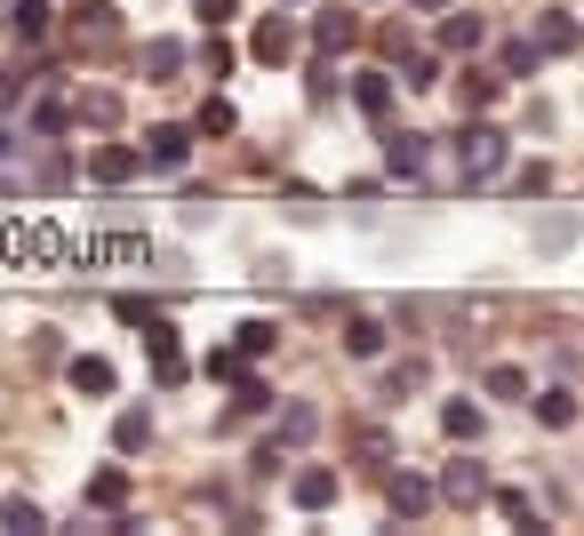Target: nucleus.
<instances>
[{
  "label": "nucleus",
  "mask_w": 584,
  "mask_h": 536,
  "mask_svg": "<svg viewBox=\"0 0 584 536\" xmlns=\"http://www.w3.org/2000/svg\"><path fill=\"white\" fill-rule=\"evenodd\" d=\"M504 128H489V120H472L465 137H457V185H497L504 177Z\"/></svg>",
  "instance_id": "nucleus-1"
},
{
  "label": "nucleus",
  "mask_w": 584,
  "mask_h": 536,
  "mask_svg": "<svg viewBox=\"0 0 584 536\" xmlns=\"http://www.w3.org/2000/svg\"><path fill=\"white\" fill-rule=\"evenodd\" d=\"M385 505H393V521H425V513L440 505V481H425V473H385Z\"/></svg>",
  "instance_id": "nucleus-2"
},
{
  "label": "nucleus",
  "mask_w": 584,
  "mask_h": 536,
  "mask_svg": "<svg viewBox=\"0 0 584 536\" xmlns=\"http://www.w3.org/2000/svg\"><path fill=\"white\" fill-rule=\"evenodd\" d=\"M64 377H73V392H88V400H113V392H121V368H113L105 353H81Z\"/></svg>",
  "instance_id": "nucleus-3"
},
{
  "label": "nucleus",
  "mask_w": 584,
  "mask_h": 536,
  "mask_svg": "<svg viewBox=\"0 0 584 536\" xmlns=\"http://www.w3.org/2000/svg\"><path fill=\"white\" fill-rule=\"evenodd\" d=\"M249 56H257V64H289V56H296V24H289V17H264V24L249 32Z\"/></svg>",
  "instance_id": "nucleus-4"
},
{
  "label": "nucleus",
  "mask_w": 584,
  "mask_h": 536,
  "mask_svg": "<svg viewBox=\"0 0 584 536\" xmlns=\"http://www.w3.org/2000/svg\"><path fill=\"white\" fill-rule=\"evenodd\" d=\"M185 160H192V128L168 120V128H153V137H145V169H185Z\"/></svg>",
  "instance_id": "nucleus-5"
},
{
  "label": "nucleus",
  "mask_w": 584,
  "mask_h": 536,
  "mask_svg": "<svg viewBox=\"0 0 584 536\" xmlns=\"http://www.w3.org/2000/svg\"><path fill=\"white\" fill-rule=\"evenodd\" d=\"M440 496H449V505H489V473H480L472 456H457L449 473H440Z\"/></svg>",
  "instance_id": "nucleus-6"
},
{
  "label": "nucleus",
  "mask_w": 584,
  "mask_h": 536,
  "mask_svg": "<svg viewBox=\"0 0 584 536\" xmlns=\"http://www.w3.org/2000/svg\"><path fill=\"white\" fill-rule=\"evenodd\" d=\"M385 145H393V153H385L393 177H425V169H432V137H417V128H393Z\"/></svg>",
  "instance_id": "nucleus-7"
},
{
  "label": "nucleus",
  "mask_w": 584,
  "mask_h": 536,
  "mask_svg": "<svg viewBox=\"0 0 584 536\" xmlns=\"http://www.w3.org/2000/svg\"><path fill=\"white\" fill-rule=\"evenodd\" d=\"M313 41H321V56H345V49L361 41V17H353V9H321V17H313Z\"/></svg>",
  "instance_id": "nucleus-8"
},
{
  "label": "nucleus",
  "mask_w": 584,
  "mask_h": 536,
  "mask_svg": "<svg viewBox=\"0 0 584 536\" xmlns=\"http://www.w3.org/2000/svg\"><path fill=\"white\" fill-rule=\"evenodd\" d=\"M480 41H489V24H480V17H465V9H440V49H449V56H472Z\"/></svg>",
  "instance_id": "nucleus-9"
},
{
  "label": "nucleus",
  "mask_w": 584,
  "mask_h": 536,
  "mask_svg": "<svg viewBox=\"0 0 584 536\" xmlns=\"http://www.w3.org/2000/svg\"><path fill=\"white\" fill-rule=\"evenodd\" d=\"M73 41H81V49H113V41H121V17L88 0V9H73Z\"/></svg>",
  "instance_id": "nucleus-10"
},
{
  "label": "nucleus",
  "mask_w": 584,
  "mask_h": 536,
  "mask_svg": "<svg viewBox=\"0 0 584 536\" xmlns=\"http://www.w3.org/2000/svg\"><path fill=\"white\" fill-rule=\"evenodd\" d=\"M440 432H449V441H480V432H489L480 400H440Z\"/></svg>",
  "instance_id": "nucleus-11"
},
{
  "label": "nucleus",
  "mask_w": 584,
  "mask_h": 536,
  "mask_svg": "<svg viewBox=\"0 0 584 536\" xmlns=\"http://www.w3.org/2000/svg\"><path fill=\"white\" fill-rule=\"evenodd\" d=\"M153 377L160 385L185 377V345H177V328H168V320H153Z\"/></svg>",
  "instance_id": "nucleus-12"
},
{
  "label": "nucleus",
  "mask_w": 584,
  "mask_h": 536,
  "mask_svg": "<svg viewBox=\"0 0 584 536\" xmlns=\"http://www.w3.org/2000/svg\"><path fill=\"white\" fill-rule=\"evenodd\" d=\"M536 49H544V56L576 49V17H569V9H544V17H536Z\"/></svg>",
  "instance_id": "nucleus-13"
},
{
  "label": "nucleus",
  "mask_w": 584,
  "mask_h": 536,
  "mask_svg": "<svg viewBox=\"0 0 584 536\" xmlns=\"http://www.w3.org/2000/svg\"><path fill=\"white\" fill-rule=\"evenodd\" d=\"M353 105H361L368 120H385V113H393V73H361V81H353Z\"/></svg>",
  "instance_id": "nucleus-14"
},
{
  "label": "nucleus",
  "mask_w": 584,
  "mask_h": 536,
  "mask_svg": "<svg viewBox=\"0 0 584 536\" xmlns=\"http://www.w3.org/2000/svg\"><path fill=\"white\" fill-rule=\"evenodd\" d=\"M345 353H353V360H376V353H385V320L353 313V320H345Z\"/></svg>",
  "instance_id": "nucleus-15"
},
{
  "label": "nucleus",
  "mask_w": 584,
  "mask_h": 536,
  "mask_svg": "<svg viewBox=\"0 0 584 536\" xmlns=\"http://www.w3.org/2000/svg\"><path fill=\"white\" fill-rule=\"evenodd\" d=\"M296 505L304 513H328L336 505V473H321V464H313V473H296Z\"/></svg>",
  "instance_id": "nucleus-16"
},
{
  "label": "nucleus",
  "mask_w": 584,
  "mask_h": 536,
  "mask_svg": "<svg viewBox=\"0 0 584 536\" xmlns=\"http://www.w3.org/2000/svg\"><path fill=\"white\" fill-rule=\"evenodd\" d=\"M145 441H153V417H145V409H121V417H113V449H121V456H136Z\"/></svg>",
  "instance_id": "nucleus-17"
},
{
  "label": "nucleus",
  "mask_w": 584,
  "mask_h": 536,
  "mask_svg": "<svg viewBox=\"0 0 584 536\" xmlns=\"http://www.w3.org/2000/svg\"><path fill=\"white\" fill-rule=\"evenodd\" d=\"M88 513H128V473H96L88 481Z\"/></svg>",
  "instance_id": "nucleus-18"
},
{
  "label": "nucleus",
  "mask_w": 584,
  "mask_h": 536,
  "mask_svg": "<svg viewBox=\"0 0 584 536\" xmlns=\"http://www.w3.org/2000/svg\"><path fill=\"white\" fill-rule=\"evenodd\" d=\"M88 177H96V185H128V177H136V153H121V145H105V153H96V160H88Z\"/></svg>",
  "instance_id": "nucleus-19"
},
{
  "label": "nucleus",
  "mask_w": 584,
  "mask_h": 536,
  "mask_svg": "<svg viewBox=\"0 0 584 536\" xmlns=\"http://www.w3.org/2000/svg\"><path fill=\"white\" fill-rule=\"evenodd\" d=\"M272 409V385L264 377H232V417H264Z\"/></svg>",
  "instance_id": "nucleus-20"
},
{
  "label": "nucleus",
  "mask_w": 584,
  "mask_h": 536,
  "mask_svg": "<svg viewBox=\"0 0 584 536\" xmlns=\"http://www.w3.org/2000/svg\"><path fill=\"white\" fill-rule=\"evenodd\" d=\"M536 424H553V432H561V424H576V400H569V385H544V392H536Z\"/></svg>",
  "instance_id": "nucleus-21"
},
{
  "label": "nucleus",
  "mask_w": 584,
  "mask_h": 536,
  "mask_svg": "<svg viewBox=\"0 0 584 536\" xmlns=\"http://www.w3.org/2000/svg\"><path fill=\"white\" fill-rule=\"evenodd\" d=\"M232 345L249 353V360H264L272 345H281V328H272V320H240V328H232Z\"/></svg>",
  "instance_id": "nucleus-22"
},
{
  "label": "nucleus",
  "mask_w": 584,
  "mask_h": 536,
  "mask_svg": "<svg viewBox=\"0 0 584 536\" xmlns=\"http://www.w3.org/2000/svg\"><path fill=\"white\" fill-rule=\"evenodd\" d=\"M489 505H497V513H504L512 528H544V521H536V505H529L521 488H489Z\"/></svg>",
  "instance_id": "nucleus-23"
},
{
  "label": "nucleus",
  "mask_w": 584,
  "mask_h": 536,
  "mask_svg": "<svg viewBox=\"0 0 584 536\" xmlns=\"http://www.w3.org/2000/svg\"><path fill=\"white\" fill-rule=\"evenodd\" d=\"M145 73H153V81H177V73H185V49H177V41H153V49H145Z\"/></svg>",
  "instance_id": "nucleus-24"
},
{
  "label": "nucleus",
  "mask_w": 584,
  "mask_h": 536,
  "mask_svg": "<svg viewBox=\"0 0 584 536\" xmlns=\"http://www.w3.org/2000/svg\"><path fill=\"white\" fill-rule=\"evenodd\" d=\"M17 32H24V41H49V0H17Z\"/></svg>",
  "instance_id": "nucleus-25"
},
{
  "label": "nucleus",
  "mask_w": 584,
  "mask_h": 536,
  "mask_svg": "<svg viewBox=\"0 0 584 536\" xmlns=\"http://www.w3.org/2000/svg\"><path fill=\"white\" fill-rule=\"evenodd\" d=\"M489 392H497V400H521V392H529V377H521L512 360H497V368H489Z\"/></svg>",
  "instance_id": "nucleus-26"
},
{
  "label": "nucleus",
  "mask_w": 584,
  "mask_h": 536,
  "mask_svg": "<svg viewBox=\"0 0 584 536\" xmlns=\"http://www.w3.org/2000/svg\"><path fill=\"white\" fill-rule=\"evenodd\" d=\"M200 137H232V105H225V96L200 105Z\"/></svg>",
  "instance_id": "nucleus-27"
},
{
  "label": "nucleus",
  "mask_w": 584,
  "mask_h": 536,
  "mask_svg": "<svg viewBox=\"0 0 584 536\" xmlns=\"http://www.w3.org/2000/svg\"><path fill=\"white\" fill-rule=\"evenodd\" d=\"M536 56H544L536 41H504V73H512V81H521V73H536Z\"/></svg>",
  "instance_id": "nucleus-28"
},
{
  "label": "nucleus",
  "mask_w": 584,
  "mask_h": 536,
  "mask_svg": "<svg viewBox=\"0 0 584 536\" xmlns=\"http://www.w3.org/2000/svg\"><path fill=\"white\" fill-rule=\"evenodd\" d=\"M113 313L128 320V328H153L160 313H153V296H113Z\"/></svg>",
  "instance_id": "nucleus-29"
},
{
  "label": "nucleus",
  "mask_w": 584,
  "mask_h": 536,
  "mask_svg": "<svg viewBox=\"0 0 584 536\" xmlns=\"http://www.w3.org/2000/svg\"><path fill=\"white\" fill-rule=\"evenodd\" d=\"M0 521H9V528H49V521H41V505H32V496H9V505H0Z\"/></svg>",
  "instance_id": "nucleus-30"
},
{
  "label": "nucleus",
  "mask_w": 584,
  "mask_h": 536,
  "mask_svg": "<svg viewBox=\"0 0 584 536\" xmlns=\"http://www.w3.org/2000/svg\"><path fill=\"white\" fill-rule=\"evenodd\" d=\"M192 17L217 32V24H232V17H240V0H192Z\"/></svg>",
  "instance_id": "nucleus-31"
},
{
  "label": "nucleus",
  "mask_w": 584,
  "mask_h": 536,
  "mask_svg": "<svg viewBox=\"0 0 584 536\" xmlns=\"http://www.w3.org/2000/svg\"><path fill=\"white\" fill-rule=\"evenodd\" d=\"M497 88H504V81H489V73H465V105H472V113H480V105H497Z\"/></svg>",
  "instance_id": "nucleus-32"
},
{
  "label": "nucleus",
  "mask_w": 584,
  "mask_h": 536,
  "mask_svg": "<svg viewBox=\"0 0 584 536\" xmlns=\"http://www.w3.org/2000/svg\"><path fill=\"white\" fill-rule=\"evenodd\" d=\"M32 128H41V137H56V128H64V96H41V105H32Z\"/></svg>",
  "instance_id": "nucleus-33"
},
{
  "label": "nucleus",
  "mask_w": 584,
  "mask_h": 536,
  "mask_svg": "<svg viewBox=\"0 0 584 536\" xmlns=\"http://www.w3.org/2000/svg\"><path fill=\"white\" fill-rule=\"evenodd\" d=\"M240 368H249V353H240V345H225V353H209V377H225V385H232V377H240Z\"/></svg>",
  "instance_id": "nucleus-34"
},
{
  "label": "nucleus",
  "mask_w": 584,
  "mask_h": 536,
  "mask_svg": "<svg viewBox=\"0 0 584 536\" xmlns=\"http://www.w3.org/2000/svg\"><path fill=\"white\" fill-rule=\"evenodd\" d=\"M408 88H440V56H408Z\"/></svg>",
  "instance_id": "nucleus-35"
},
{
  "label": "nucleus",
  "mask_w": 584,
  "mask_h": 536,
  "mask_svg": "<svg viewBox=\"0 0 584 536\" xmlns=\"http://www.w3.org/2000/svg\"><path fill=\"white\" fill-rule=\"evenodd\" d=\"M313 424H321L313 409H289V417H281V441H313Z\"/></svg>",
  "instance_id": "nucleus-36"
},
{
  "label": "nucleus",
  "mask_w": 584,
  "mask_h": 536,
  "mask_svg": "<svg viewBox=\"0 0 584 536\" xmlns=\"http://www.w3.org/2000/svg\"><path fill=\"white\" fill-rule=\"evenodd\" d=\"M24 105V73H9V64H0V113H17Z\"/></svg>",
  "instance_id": "nucleus-37"
},
{
  "label": "nucleus",
  "mask_w": 584,
  "mask_h": 536,
  "mask_svg": "<svg viewBox=\"0 0 584 536\" xmlns=\"http://www.w3.org/2000/svg\"><path fill=\"white\" fill-rule=\"evenodd\" d=\"M417 9H457V0H417Z\"/></svg>",
  "instance_id": "nucleus-38"
}]
</instances>
